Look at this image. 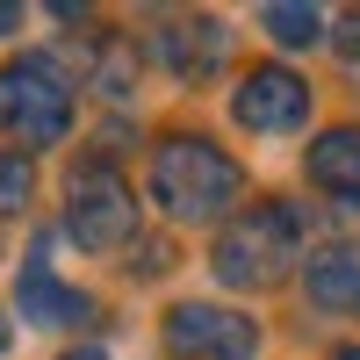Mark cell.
I'll return each mask as SVG.
<instances>
[{
  "label": "cell",
  "instance_id": "obj_1",
  "mask_svg": "<svg viewBox=\"0 0 360 360\" xmlns=\"http://www.w3.org/2000/svg\"><path fill=\"white\" fill-rule=\"evenodd\" d=\"M238 195H245V166H238L224 144H209V137H195V130L159 137V152H152V202L166 209L173 224L231 217Z\"/></svg>",
  "mask_w": 360,
  "mask_h": 360
},
{
  "label": "cell",
  "instance_id": "obj_2",
  "mask_svg": "<svg viewBox=\"0 0 360 360\" xmlns=\"http://www.w3.org/2000/svg\"><path fill=\"white\" fill-rule=\"evenodd\" d=\"M295 259H303V217H295L288 202L238 209L217 231V252H209L224 288H274V281H288Z\"/></svg>",
  "mask_w": 360,
  "mask_h": 360
},
{
  "label": "cell",
  "instance_id": "obj_3",
  "mask_svg": "<svg viewBox=\"0 0 360 360\" xmlns=\"http://www.w3.org/2000/svg\"><path fill=\"white\" fill-rule=\"evenodd\" d=\"M0 130L15 144H65L72 137V79L51 58H8L0 65Z\"/></svg>",
  "mask_w": 360,
  "mask_h": 360
},
{
  "label": "cell",
  "instance_id": "obj_4",
  "mask_svg": "<svg viewBox=\"0 0 360 360\" xmlns=\"http://www.w3.org/2000/svg\"><path fill=\"white\" fill-rule=\"evenodd\" d=\"M65 231L79 252H115L137 238V195L108 159H72L65 173Z\"/></svg>",
  "mask_w": 360,
  "mask_h": 360
},
{
  "label": "cell",
  "instance_id": "obj_5",
  "mask_svg": "<svg viewBox=\"0 0 360 360\" xmlns=\"http://www.w3.org/2000/svg\"><path fill=\"white\" fill-rule=\"evenodd\" d=\"M166 353L173 360H252L259 324L224 303H173L166 310Z\"/></svg>",
  "mask_w": 360,
  "mask_h": 360
},
{
  "label": "cell",
  "instance_id": "obj_6",
  "mask_svg": "<svg viewBox=\"0 0 360 360\" xmlns=\"http://www.w3.org/2000/svg\"><path fill=\"white\" fill-rule=\"evenodd\" d=\"M231 115L259 137H288V130L310 123V79L288 72V65H252L231 94Z\"/></svg>",
  "mask_w": 360,
  "mask_h": 360
},
{
  "label": "cell",
  "instance_id": "obj_7",
  "mask_svg": "<svg viewBox=\"0 0 360 360\" xmlns=\"http://www.w3.org/2000/svg\"><path fill=\"white\" fill-rule=\"evenodd\" d=\"M144 51H152L166 72H180V79H209L231 58V29L217 15H173V22H159L152 37H144Z\"/></svg>",
  "mask_w": 360,
  "mask_h": 360
},
{
  "label": "cell",
  "instance_id": "obj_8",
  "mask_svg": "<svg viewBox=\"0 0 360 360\" xmlns=\"http://www.w3.org/2000/svg\"><path fill=\"white\" fill-rule=\"evenodd\" d=\"M15 310L29 317V324H94L101 310H94V295L86 288H72V281H58L51 266H44V252H29V266H22V281H15Z\"/></svg>",
  "mask_w": 360,
  "mask_h": 360
},
{
  "label": "cell",
  "instance_id": "obj_9",
  "mask_svg": "<svg viewBox=\"0 0 360 360\" xmlns=\"http://www.w3.org/2000/svg\"><path fill=\"white\" fill-rule=\"evenodd\" d=\"M303 288L317 310H360V252L353 245H324L303 259Z\"/></svg>",
  "mask_w": 360,
  "mask_h": 360
},
{
  "label": "cell",
  "instance_id": "obj_10",
  "mask_svg": "<svg viewBox=\"0 0 360 360\" xmlns=\"http://www.w3.org/2000/svg\"><path fill=\"white\" fill-rule=\"evenodd\" d=\"M310 180L346 195V202H360V123H339V130H324L310 144Z\"/></svg>",
  "mask_w": 360,
  "mask_h": 360
},
{
  "label": "cell",
  "instance_id": "obj_11",
  "mask_svg": "<svg viewBox=\"0 0 360 360\" xmlns=\"http://www.w3.org/2000/svg\"><path fill=\"white\" fill-rule=\"evenodd\" d=\"M259 29H266L274 44H288V51H303V44L324 37V15L303 8V0H274V8H259Z\"/></svg>",
  "mask_w": 360,
  "mask_h": 360
},
{
  "label": "cell",
  "instance_id": "obj_12",
  "mask_svg": "<svg viewBox=\"0 0 360 360\" xmlns=\"http://www.w3.org/2000/svg\"><path fill=\"white\" fill-rule=\"evenodd\" d=\"M29 195H37V166H29L22 152H8V144H0V217L29 209Z\"/></svg>",
  "mask_w": 360,
  "mask_h": 360
},
{
  "label": "cell",
  "instance_id": "obj_13",
  "mask_svg": "<svg viewBox=\"0 0 360 360\" xmlns=\"http://www.w3.org/2000/svg\"><path fill=\"white\" fill-rule=\"evenodd\" d=\"M332 44H339V58H346V65L360 72V8H353V15H346V22L332 29Z\"/></svg>",
  "mask_w": 360,
  "mask_h": 360
},
{
  "label": "cell",
  "instance_id": "obj_14",
  "mask_svg": "<svg viewBox=\"0 0 360 360\" xmlns=\"http://www.w3.org/2000/svg\"><path fill=\"white\" fill-rule=\"evenodd\" d=\"M137 274H166V266H173V245H166V238H152V245H137Z\"/></svg>",
  "mask_w": 360,
  "mask_h": 360
},
{
  "label": "cell",
  "instance_id": "obj_15",
  "mask_svg": "<svg viewBox=\"0 0 360 360\" xmlns=\"http://www.w3.org/2000/svg\"><path fill=\"white\" fill-rule=\"evenodd\" d=\"M22 29V8H8V0H0V37H15Z\"/></svg>",
  "mask_w": 360,
  "mask_h": 360
},
{
  "label": "cell",
  "instance_id": "obj_16",
  "mask_svg": "<svg viewBox=\"0 0 360 360\" xmlns=\"http://www.w3.org/2000/svg\"><path fill=\"white\" fill-rule=\"evenodd\" d=\"M58 360H108L101 346H72V353H58Z\"/></svg>",
  "mask_w": 360,
  "mask_h": 360
},
{
  "label": "cell",
  "instance_id": "obj_17",
  "mask_svg": "<svg viewBox=\"0 0 360 360\" xmlns=\"http://www.w3.org/2000/svg\"><path fill=\"white\" fill-rule=\"evenodd\" d=\"M15 346V332H8V310H0V353H8Z\"/></svg>",
  "mask_w": 360,
  "mask_h": 360
},
{
  "label": "cell",
  "instance_id": "obj_18",
  "mask_svg": "<svg viewBox=\"0 0 360 360\" xmlns=\"http://www.w3.org/2000/svg\"><path fill=\"white\" fill-rule=\"evenodd\" d=\"M339 360H360V346H339Z\"/></svg>",
  "mask_w": 360,
  "mask_h": 360
}]
</instances>
